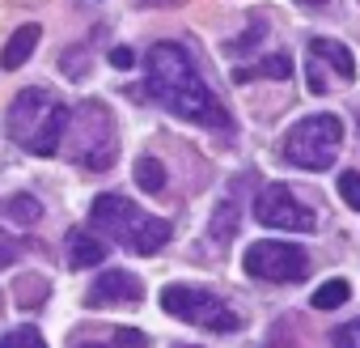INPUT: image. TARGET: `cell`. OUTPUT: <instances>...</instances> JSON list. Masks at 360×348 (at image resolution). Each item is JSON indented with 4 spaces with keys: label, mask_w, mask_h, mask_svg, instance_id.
I'll return each instance as SVG.
<instances>
[{
    "label": "cell",
    "mask_w": 360,
    "mask_h": 348,
    "mask_svg": "<svg viewBox=\"0 0 360 348\" xmlns=\"http://www.w3.org/2000/svg\"><path fill=\"white\" fill-rule=\"evenodd\" d=\"M144 89L148 98H157L169 115L187 119L195 128L208 132H233L229 111L217 102V94L204 85L200 68L191 64V56L178 43H153L144 56Z\"/></svg>",
    "instance_id": "6da1fadb"
},
{
    "label": "cell",
    "mask_w": 360,
    "mask_h": 348,
    "mask_svg": "<svg viewBox=\"0 0 360 348\" xmlns=\"http://www.w3.org/2000/svg\"><path fill=\"white\" fill-rule=\"evenodd\" d=\"M5 128L9 136L34 153V157H56L64 149V128H68V106L51 94V89H22L13 102H9V115H5Z\"/></svg>",
    "instance_id": "7a4b0ae2"
},
{
    "label": "cell",
    "mask_w": 360,
    "mask_h": 348,
    "mask_svg": "<svg viewBox=\"0 0 360 348\" xmlns=\"http://www.w3.org/2000/svg\"><path fill=\"white\" fill-rule=\"evenodd\" d=\"M89 225H94L102 238H110V242H119L123 251H131V255H157V251L169 242V234H174L169 221L140 213L127 196H115V192L94 200Z\"/></svg>",
    "instance_id": "3957f363"
},
{
    "label": "cell",
    "mask_w": 360,
    "mask_h": 348,
    "mask_svg": "<svg viewBox=\"0 0 360 348\" xmlns=\"http://www.w3.org/2000/svg\"><path fill=\"white\" fill-rule=\"evenodd\" d=\"M64 140H72V161L85 170H110L119 157V140H115V119L102 102H81L68 111V128Z\"/></svg>",
    "instance_id": "277c9868"
},
{
    "label": "cell",
    "mask_w": 360,
    "mask_h": 348,
    "mask_svg": "<svg viewBox=\"0 0 360 348\" xmlns=\"http://www.w3.org/2000/svg\"><path fill=\"white\" fill-rule=\"evenodd\" d=\"M343 144V123L335 115H309L288 128L284 136V157L301 170H330Z\"/></svg>",
    "instance_id": "5b68a950"
},
{
    "label": "cell",
    "mask_w": 360,
    "mask_h": 348,
    "mask_svg": "<svg viewBox=\"0 0 360 348\" xmlns=\"http://www.w3.org/2000/svg\"><path fill=\"white\" fill-rule=\"evenodd\" d=\"M161 310L174 314L178 323H191V327H204V331H221V335L242 327L238 310H229L217 293L195 289V285H165L161 289Z\"/></svg>",
    "instance_id": "8992f818"
},
{
    "label": "cell",
    "mask_w": 360,
    "mask_h": 348,
    "mask_svg": "<svg viewBox=\"0 0 360 348\" xmlns=\"http://www.w3.org/2000/svg\"><path fill=\"white\" fill-rule=\"evenodd\" d=\"M356 81V56L335 43V39H309V51H305V85L309 94H335V89H347Z\"/></svg>",
    "instance_id": "52a82bcc"
},
{
    "label": "cell",
    "mask_w": 360,
    "mask_h": 348,
    "mask_svg": "<svg viewBox=\"0 0 360 348\" xmlns=\"http://www.w3.org/2000/svg\"><path fill=\"white\" fill-rule=\"evenodd\" d=\"M255 221L267 225V230H284V234H309L318 225L314 209L301 204L288 183H267L255 196Z\"/></svg>",
    "instance_id": "ba28073f"
},
{
    "label": "cell",
    "mask_w": 360,
    "mask_h": 348,
    "mask_svg": "<svg viewBox=\"0 0 360 348\" xmlns=\"http://www.w3.org/2000/svg\"><path fill=\"white\" fill-rule=\"evenodd\" d=\"M242 263L255 280H267V285H297L305 280V268H309L305 251L292 242H250Z\"/></svg>",
    "instance_id": "9c48e42d"
},
{
    "label": "cell",
    "mask_w": 360,
    "mask_h": 348,
    "mask_svg": "<svg viewBox=\"0 0 360 348\" xmlns=\"http://www.w3.org/2000/svg\"><path fill=\"white\" fill-rule=\"evenodd\" d=\"M144 297V285L140 276H131L127 268H106L102 276H94L89 293H85V306L98 310V306H136Z\"/></svg>",
    "instance_id": "30bf717a"
},
{
    "label": "cell",
    "mask_w": 360,
    "mask_h": 348,
    "mask_svg": "<svg viewBox=\"0 0 360 348\" xmlns=\"http://www.w3.org/2000/svg\"><path fill=\"white\" fill-rule=\"evenodd\" d=\"M292 73V60L284 56V51H271V56H263V60H255V64H238L233 68V81L238 85H246V81H284Z\"/></svg>",
    "instance_id": "8fae6325"
},
{
    "label": "cell",
    "mask_w": 360,
    "mask_h": 348,
    "mask_svg": "<svg viewBox=\"0 0 360 348\" xmlns=\"http://www.w3.org/2000/svg\"><path fill=\"white\" fill-rule=\"evenodd\" d=\"M64 242H68V263L72 268H98L106 259V242L94 238V234H85V230H68Z\"/></svg>",
    "instance_id": "7c38bea8"
},
{
    "label": "cell",
    "mask_w": 360,
    "mask_h": 348,
    "mask_svg": "<svg viewBox=\"0 0 360 348\" xmlns=\"http://www.w3.org/2000/svg\"><path fill=\"white\" fill-rule=\"evenodd\" d=\"M39 39H43V30L34 26V22H26V26H18V35L5 43V51H0V64H5L9 73L13 68H22L26 60H30V51L39 47Z\"/></svg>",
    "instance_id": "4fadbf2b"
},
{
    "label": "cell",
    "mask_w": 360,
    "mask_h": 348,
    "mask_svg": "<svg viewBox=\"0 0 360 348\" xmlns=\"http://www.w3.org/2000/svg\"><path fill=\"white\" fill-rule=\"evenodd\" d=\"M68 348H144V335L131 331V327H119V331H110V335H102V340L77 335V340H68Z\"/></svg>",
    "instance_id": "5bb4252c"
},
{
    "label": "cell",
    "mask_w": 360,
    "mask_h": 348,
    "mask_svg": "<svg viewBox=\"0 0 360 348\" xmlns=\"http://www.w3.org/2000/svg\"><path fill=\"white\" fill-rule=\"evenodd\" d=\"M136 183L144 187V192H165V166L157 161V157H140L136 161Z\"/></svg>",
    "instance_id": "9a60e30c"
},
{
    "label": "cell",
    "mask_w": 360,
    "mask_h": 348,
    "mask_svg": "<svg viewBox=\"0 0 360 348\" xmlns=\"http://www.w3.org/2000/svg\"><path fill=\"white\" fill-rule=\"evenodd\" d=\"M352 297V285L339 276V280H326L318 293H314V310H335V306H343Z\"/></svg>",
    "instance_id": "2e32d148"
},
{
    "label": "cell",
    "mask_w": 360,
    "mask_h": 348,
    "mask_svg": "<svg viewBox=\"0 0 360 348\" xmlns=\"http://www.w3.org/2000/svg\"><path fill=\"white\" fill-rule=\"evenodd\" d=\"M0 348H47V340L39 327H13L0 335Z\"/></svg>",
    "instance_id": "e0dca14e"
},
{
    "label": "cell",
    "mask_w": 360,
    "mask_h": 348,
    "mask_svg": "<svg viewBox=\"0 0 360 348\" xmlns=\"http://www.w3.org/2000/svg\"><path fill=\"white\" fill-rule=\"evenodd\" d=\"M339 196L347 200V209L360 213V174H356V170H343V174H339Z\"/></svg>",
    "instance_id": "ac0fdd59"
},
{
    "label": "cell",
    "mask_w": 360,
    "mask_h": 348,
    "mask_svg": "<svg viewBox=\"0 0 360 348\" xmlns=\"http://www.w3.org/2000/svg\"><path fill=\"white\" fill-rule=\"evenodd\" d=\"M9 217H18V221H39L43 209H39V200H30V196H13V200H9Z\"/></svg>",
    "instance_id": "d6986e66"
},
{
    "label": "cell",
    "mask_w": 360,
    "mask_h": 348,
    "mask_svg": "<svg viewBox=\"0 0 360 348\" xmlns=\"http://www.w3.org/2000/svg\"><path fill=\"white\" fill-rule=\"evenodd\" d=\"M208 234H212V238H221V242H225V238H233V200H225V204H221V213H217V221L208 225Z\"/></svg>",
    "instance_id": "ffe728a7"
},
{
    "label": "cell",
    "mask_w": 360,
    "mask_h": 348,
    "mask_svg": "<svg viewBox=\"0 0 360 348\" xmlns=\"http://www.w3.org/2000/svg\"><path fill=\"white\" fill-rule=\"evenodd\" d=\"M335 348H360V318H352L347 327L335 331Z\"/></svg>",
    "instance_id": "44dd1931"
},
{
    "label": "cell",
    "mask_w": 360,
    "mask_h": 348,
    "mask_svg": "<svg viewBox=\"0 0 360 348\" xmlns=\"http://www.w3.org/2000/svg\"><path fill=\"white\" fill-rule=\"evenodd\" d=\"M18 255H22V242H18V238H9L5 230H0V268H9Z\"/></svg>",
    "instance_id": "7402d4cb"
},
{
    "label": "cell",
    "mask_w": 360,
    "mask_h": 348,
    "mask_svg": "<svg viewBox=\"0 0 360 348\" xmlns=\"http://www.w3.org/2000/svg\"><path fill=\"white\" fill-rule=\"evenodd\" d=\"M110 60H115V64H119V68H127V64H131V51H127V47H119V51H115V56H110Z\"/></svg>",
    "instance_id": "603a6c76"
},
{
    "label": "cell",
    "mask_w": 360,
    "mask_h": 348,
    "mask_svg": "<svg viewBox=\"0 0 360 348\" xmlns=\"http://www.w3.org/2000/svg\"><path fill=\"white\" fill-rule=\"evenodd\" d=\"M144 9H165V5H183V0H140Z\"/></svg>",
    "instance_id": "cb8c5ba5"
},
{
    "label": "cell",
    "mask_w": 360,
    "mask_h": 348,
    "mask_svg": "<svg viewBox=\"0 0 360 348\" xmlns=\"http://www.w3.org/2000/svg\"><path fill=\"white\" fill-rule=\"evenodd\" d=\"M297 5H301V9H322L326 0H297Z\"/></svg>",
    "instance_id": "d4e9b609"
}]
</instances>
